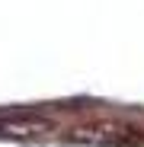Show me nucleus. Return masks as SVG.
Returning <instances> with one entry per match:
<instances>
[{
  "mask_svg": "<svg viewBox=\"0 0 144 147\" xmlns=\"http://www.w3.org/2000/svg\"><path fill=\"white\" fill-rule=\"evenodd\" d=\"M55 134V121H45V118H3L0 121V138H10V141H45Z\"/></svg>",
  "mask_w": 144,
  "mask_h": 147,
  "instance_id": "obj_2",
  "label": "nucleus"
},
{
  "mask_svg": "<svg viewBox=\"0 0 144 147\" xmlns=\"http://www.w3.org/2000/svg\"><path fill=\"white\" fill-rule=\"evenodd\" d=\"M61 141L87 144V147H144V128L125 118H93L70 125Z\"/></svg>",
  "mask_w": 144,
  "mask_h": 147,
  "instance_id": "obj_1",
  "label": "nucleus"
}]
</instances>
